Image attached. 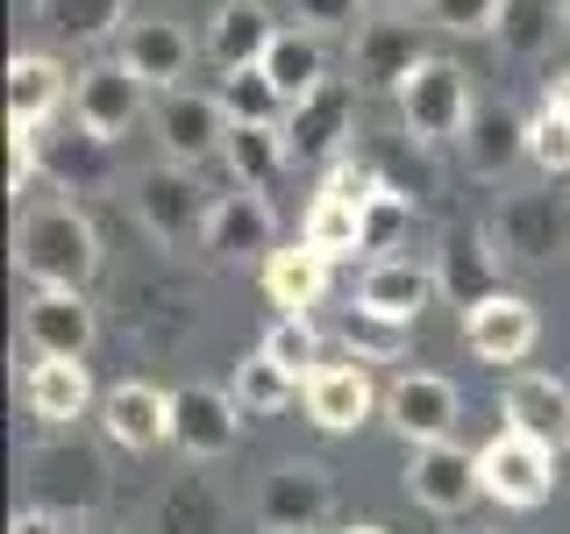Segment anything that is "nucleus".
I'll list each match as a JSON object with an SVG mask.
<instances>
[{"label":"nucleus","mask_w":570,"mask_h":534,"mask_svg":"<svg viewBox=\"0 0 570 534\" xmlns=\"http://www.w3.org/2000/svg\"><path fill=\"white\" fill-rule=\"evenodd\" d=\"M299 399H307V421L321 435H356V427L371 421V406H379V385H371V370L356 364V356H328Z\"/></svg>","instance_id":"nucleus-14"},{"label":"nucleus","mask_w":570,"mask_h":534,"mask_svg":"<svg viewBox=\"0 0 570 534\" xmlns=\"http://www.w3.org/2000/svg\"><path fill=\"white\" fill-rule=\"evenodd\" d=\"M534 335H542V314L521 293H492L485 307L463 314V343H471V356H485V364H521L534 349Z\"/></svg>","instance_id":"nucleus-20"},{"label":"nucleus","mask_w":570,"mask_h":534,"mask_svg":"<svg viewBox=\"0 0 570 534\" xmlns=\"http://www.w3.org/2000/svg\"><path fill=\"white\" fill-rule=\"evenodd\" d=\"M121 65H129L142 86H157V93H178V86H186V65H193V36L178 22H165V14H136V22L121 29Z\"/></svg>","instance_id":"nucleus-21"},{"label":"nucleus","mask_w":570,"mask_h":534,"mask_svg":"<svg viewBox=\"0 0 570 534\" xmlns=\"http://www.w3.org/2000/svg\"><path fill=\"white\" fill-rule=\"evenodd\" d=\"M557 29H570V8L563 0H507V22H499V43L513 58H542L557 43Z\"/></svg>","instance_id":"nucleus-36"},{"label":"nucleus","mask_w":570,"mask_h":534,"mask_svg":"<svg viewBox=\"0 0 570 534\" xmlns=\"http://www.w3.org/2000/svg\"><path fill=\"white\" fill-rule=\"evenodd\" d=\"M406 492H414V506L428 513H463L478 492H485V477H478V456L456 449V442H428V449L406 456Z\"/></svg>","instance_id":"nucleus-16"},{"label":"nucleus","mask_w":570,"mask_h":534,"mask_svg":"<svg viewBox=\"0 0 570 534\" xmlns=\"http://www.w3.org/2000/svg\"><path fill=\"white\" fill-rule=\"evenodd\" d=\"M335 513V477L321 463H278L257 485V527L264 534H314Z\"/></svg>","instance_id":"nucleus-6"},{"label":"nucleus","mask_w":570,"mask_h":534,"mask_svg":"<svg viewBox=\"0 0 570 534\" xmlns=\"http://www.w3.org/2000/svg\"><path fill=\"white\" fill-rule=\"evenodd\" d=\"M507 0H428V29L442 36H499Z\"/></svg>","instance_id":"nucleus-39"},{"label":"nucleus","mask_w":570,"mask_h":534,"mask_svg":"<svg viewBox=\"0 0 570 534\" xmlns=\"http://www.w3.org/2000/svg\"><path fill=\"white\" fill-rule=\"evenodd\" d=\"M335 534H385V527H371V521H350V527H335Z\"/></svg>","instance_id":"nucleus-47"},{"label":"nucleus","mask_w":570,"mask_h":534,"mask_svg":"<svg viewBox=\"0 0 570 534\" xmlns=\"http://www.w3.org/2000/svg\"><path fill=\"white\" fill-rule=\"evenodd\" d=\"M129 200H136V221L150 228V243L165 249V257L207 249V214H214V200L200 192V178H193V165H171V157H165V165L136 171Z\"/></svg>","instance_id":"nucleus-2"},{"label":"nucleus","mask_w":570,"mask_h":534,"mask_svg":"<svg viewBox=\"0 0 570 534\" xmlns=\"http://www.w3.org/2000/svg\"><path fill=\"white\" fill-rule=\"evenodd\" d=\"M100 435L129 456L171 442V392L150 385V378H121L115 392H100Z\"/></svg>","instance_id":"nucleus-15"},{"label":"nucleus","mask_w":570,"mask_h":534,"mask_svg":"<svg viewBox=\"0 0 570 534\" xmlns=\"http://www.w3.org/2000/svg\"><path fill=\"white\" fill-rule=\"evenodd\" d=\"M222 521H228L222 492L193 471H178L171 485L157 492V534H222Z\"/></svg>","instance_id":"nucleus-32"},{"label":"nucleus","mask_w":570,"mask_h":534,"mask_svg":"<svg viewBox=\"0 0 570 534\" xmlns=\"http://www.w3.org/2000/svg\"><path fill=\"white\" fill-rule=\"evenodd\" d=\"M414 65H428V43L406 14H364L356 22V36H350V79L356 86H392L400 93V79Z\"/></svg>","instance_id":"nucleus-12"},{"label":"nucleus","mask_w":570,"mask_h":534,"mask_svg":"<svg viewBox=\"0 0 570 534\" xmlns=\"http://www.w3.org/2000/svg\"><path fill=\"white\" fill-rule=\"evenodd\" d=\"M228 392H236V406H243L249 421H264V414H285V406H293V399H299L307 385H299V378H293L285 364H272L264 349H249L243 364L228 370Z\"/></svg>","instance_id":"nucleus-34"},{"label":"nucleus","mask_w":570,"mask_h":534,"mask_svg":"<svg viewBox=\"0 0 570 534\" xmlns=\"http://www.w3.org/2000/svg\"><path fill=\"white\" fill-rule=\"evenodd\" d=\"M79 534H129V527H115V521H79Z\"/></svg>","instance_id":"nucleus-46"},{"label":"nucleus","mask_w":570,"mask_h":534,"mask_svg":"<svg viewBox=\"0 0 570 534\" xmlns=\"http://www.w3.org/2000/svg\"><path fill=\"white\" fill-rule=\"evenodd\" d=\"M492 243L499 257H521V264H542L557 257V249H570V200L563 192H507L492 214Z\"/></svg>","instance_id":"nucleus-7"},{"label":"nucleus","mask_w":570,"mask_h":534,"mask_svg":"<svg viewBox=\"0 0 570 534\" xmlns=\"http://www.w3.org/2000/svg\"><path fill=\"white\" fill-rule=\"evenodd\" d=\"M243 406H236V392L228 385H178L171 392V442L186 449L193 463H214V456H228L243 442Z\"/></svg>","instance_id":"nucleus-8"},{"label":"nucleus","mask_w":570,"mask_h":534,"mask_svg":"<svg viewBox=\"0 0 570 534\" xmlns=\"http://www.w3.org/2000/svg\"><path fill=\"white\" fill-rule=\"evenodd\" d=\"M463 157H471L478 178H507L528 157V115L507 100H485L471 115V129H463Z\"/></svg>","instance_id":"nucleus-26"},{"label":"nucleus","mask_w":570,"mask_h":534,"mask_svg":"<svg viewBox=\"0 0 570 534\" xmlns=\"http://www.w3.org/2000/svg\"><path fill=\"white\" fill-rule=\"evenodd\" d=\"M371 8H379V14H414L421 8L428 14V0H371Z\"/></svg>","instance_id":"nucleus-45"},{"label":"nucleus","mask_w":570,"mask_h":534,"mask_svg":"<svg viewBox=\"0 0 570 534\" xmlns=\"http://www.w3.org/2000/svg\"><path fill=\"white\" fill-rule=\"evenodd\" d=\"M264 356H272V364H285V370H293V378L299 385H307L314 378V370L321 364H328V356H321V328H314V320L307 314H278L272 320V335H264V343H257Z\"/></svg>","instance_id":"nucleus-38"},{"label":"nucleus","mask_w":570,"mask_h":534,"mask_svg":"<svg viewBox=\"0 0 570 534\" xmlns=\"http://www.w3.org/2000/svg\"><path fill=\"white\" fill-rule=\"evenodd\" d=\"M321 43H328V36H314V29L293 22V29H278L272 50H264V71H272V86L285 100H307L314 86H328V50H321Z\"/></svg>","instance_id":"nucleus-30"},{"label":"nucleus","mask_w":570,"mask_h":534,"mask_svg":"<svg viewBox=\"0 0 570 534\" xmlns=\"http://www.w3.org/2000/svg\"><path fill=\"white\" fill-rule=\"evenodd\" d=\"M58 107H65V65L58 58H43V50L8 58V121H22V129H50Z\"/></svg>","instance_id":"nucleus-27"},{"label":"nucleus","mask_w":570,"mask_h":534,"mask_svg":"<svg viewBox=\"0 0 570 534\" xmlns=\"http://www.w3.org/2000/svg\"><path fill=\"white\" fill-rule=\"evenodd\" d=\"M392 349H400V328H385V320H371V314L350 320V356H356V364H371V356H392Z\"/></svg>","instance_id":"nucleus-42"},{"label":"nucleus","mask_w":570,"mask_h":534,"mask_svg":"<svg viewBox=\"0 0 570 534\" xmlns=\"http://www.w3.org/2000/svg\"><path fill=\"white\" fill-rule=\"evenodd\" d=\"M36 22L43 36H58V43H107V36H121L136 22L129 0H36Z\"/></svg>","instance_id":"nucleus-29"},{"label":"nucleus","mask_w":570,"mask_h":534,"mask_svg":"<svg viewBox=\"0 0 570 534\" xmlns=\"http://www.w3.org/2000/svg\"><path fill=\"white\" fill-rule=\"evenodd\" d=\"M542 107H557V115H570V65L557 71V79H549V100Z\"/></svg>","instance_id":"nucleus-44"},{"label":"nucleus","mask_w":570,"mask_h":534,"mask_svg":"<svg viewBox=\"0 0 570 534\" xmlns=\"http://www.w3.org/2000/svg\"><path fill=\"white\" fill-rule=\"evenodd\" d=\"M456 414H463V392L442 378V370H400V378L385 385V421L400 427L414 449H428V442H450Z\"/></svg>","instance_id":"nucleus-9"},{"label":"nucleus","mask_w":570,"mask_h":534,"mask_svg":"<svg viewBox=\"0 0 570 534\" xmlns=\"http://www.w3.org/2000/svg\"><path fill=\"white\" fill-rule=\"evenodd\" d=\"M328 271H335V264L321 257L314 243L272 249V257H264V293H272V307H285V314H307V307L328 299Z\"/></svg>","instance_id":"nucleus-28"},{"label":"nucleus","mask_w":570,"mask_h":534,"mask_svg":"<svg viewBox=\"0 0 570 534\" xmlns=\"http://www.w3.org/2000/svg\"><path fill=\"white\" fill-rule=\"evenodd\" d=\"M406 236H414V192H400V186H379V200L364 207V257L371 264H385V257H400Z\"/></svg>","instance_id":"nucleus-37"},{"label":"nucleus","mask_w":570,"mask_h":534,"mask_svg":"<svg viewBox=\"0 0 570 534\" xmlns=\"http://www.w3.org/2000/svg\"><path fill=\"white\" fill-rule=\"evenodd\" d=\"M22 335L36 356H79L86 364V349H94V307H86V293H29Z\"/></svg>","instance_id":"nucleus-23"},{"label":"nucleus","mask_w":570,"mask_h":534,"mask_svg":"<svg viewBox=\"0 0 570 534\" xmlns=\"http://www.w3.org/2000/svg\"><path fill=\"white\" fill-rule=\"evenodd\" d=\"M478 100H471V71L450 58H428L400 79V121L414 142H463Z\"/></svg>","instance_id":"nucleus-3"},{"label":"nucleus","mask_w":570,"mask_h":534,"mask_svg":"<svg viewBox=\"0 0 570 534\" xmlns=\"http://www.w3.org/2000/svg\"><path fill=\"white\" fill-rule=\"evenodd\" d=\"M43 136V186H71V192H94V186H107V142L100 136H50V129H36Z\"/></svg>","instance_id":"nucleus-33"},{"label":"nucleus","mask_w":570,"mask_h":534,"mask_svg":"<svg viewBox=\"0 0 570 534\" xmlns=\"http://www.w3.org/2000/svg\"><path fill=\"white\" fill-rule=\"evenodd\" d=\"M293 22L314 29V36H356L364 0H293Z\"/></svg>","instance_id":"nucleus-41"},{"label":"nucleus","mask_w":570,"mask_h":534,"mask_svg":"<svg viewBox=\"0 0 570 534\" xmlns=\"http://www.w3.org/2000/svg\"><path fill=\"white\" fill-rule=\"evenodd\" d=\"M507 427L534 435L542 449H570V378H549V370H521L499 399Z\"/></svg>","instance_id":"nucleus-22"},{"label":"nucleus","mask_w":570,"mask_h":534,"mask_svg":"<svg viewBox=\"0 0 570 534\" xmlns=\"http://www.w3.org/2000/svg\"><path fill=\"white\" fill-rule=\"evenodd\" d=\"M499 243H492V228H450L435 249V285H442V299L450 307H485V299L499 293Z\"/></svg>","instance_id":"nucleus-19"},{"label":"nucleus","mask_w":570,"mask_h":534,"mask_svg":"<svg viewBox=\"0 0 570 534\" xmlns=\"http://www.w3.org/2000/svg\"><path fill=\"white\" fill-rule=\"evenodd\" d=\"M356 93H364L356 79H328V86H314L307 100L285 107V121H278L285 157H293V165H335V157H350Z\"/></svg>","instance_id":"nucleus-4"},{"label":"nucleus","mask_w":570,"mask_h":534,"mask_svg":"<svg viewBox=\"0 0 570 534\" xmlns=\"http://www.w3.org/2000/svg\"><path fill=\"white\" fill-rule=\"evenodd\" d=\"M278 43V22L264 0H222L207 14V58L222 71H243V65H264V50Z\"/></svg>","instance_id":"nucleus-24"},{"label":"nucleus","mask_w":570,"mask_h":534,"mask_svg":"<svg viewBox=\"0 0 570 534\" xmlns=\"http://www.w3.org/2000/svg\"><path fill=\"white\" fill-rule=\"evenodd\" d=\"M22 406L36 421L65 427V421H79L86 406H94V378H86L79 356H36L29 378H22Z\"/></svg>","instance_id":"nucleus-25"},{"label":"nucleus","mask_w":570,"mask_h":534,"mask_svg":"<svg viewBox=\"0 0 570 534\" xmlns=\"http://www.w3.org/2000/svg\"><path fill=\"white\" fill-rule=\"evenodd\" d=\"M142 93H150V86H142L121 58L115 65H86L79 79H71V121H79L86 136L115 142V136H129V121L142 115Z\"/></svg>","instance_id":"nucleus-11"},{"label":"nucleus","mask_w":570,"mask_h":534,"mask_svg":"<svg viewBox=\"0 0 570 534\" xmlns=\"http://www.w3.org/2000/svg\"><path fill=\"white\" fill-rule=\"evenodd\" d=\"M471 534H492V527H471Z\"/></svg>","instance_id":"nucleus-48"},{"label":"nucleus","mask_w":570,"mask_h":534,"mask_svg":"<svg viewBox=\"0 0 570 534\" xmlns=\"http://www.w3.org/2000/svg\"><path fill=\"white\" fill-rule=\"evenodd\" d=\"M236 121L222 115V100L214 93H165L157 100V136H165V157L171 165H207V157H222V142Z\"/></svg>","instance_id":"nucleus-17"},{"label":"nucleus","mask_w":570,"mask_h":534,"mask_svg":"<svg viewBox=\"0 0 570 534\" xmlns=\"http://www.w3.org/2000/svg\"><path fill=\"white\" fill-rule=\"evenodd\" d=\"M8 534H71V527H65V513H50V506H22Z\"/></svg>","instance_id":"nucleus-43"},{"label":"nucleus","mask_w":570,"mask_h":534,"mask_svg":"<svg viewBox=\"0 0 570 534\" xmlns=\"http://www.w3.org/2000/svg\"><path fill=\"white\" fill-rule=\"evenodd\" d=\"M214 100H222V115L236 121V129H278L285 107H293V100L272 86V71H264V65L222 71V79H214Z\"/></svg>","instance_id":"nucleus-31"},{"label":"nucleus","mask_w":570,"mask_h":534,"mask_svg":"<svg viewBox=\"0 0 570 534\" xmlns=\"http://www.w3.org/2000/svg\"><path fill=\"white\" fill-rule=\"evenodd\" d=\"M222 165H228V178H236V186L272 192V186H278V171L293 165V157H285V136H278V129H228Z\"/></svg>","instance_id":"nucleus-35"},{"label":"nucleus","mask_w":570,"mask_h":534,"mask_svg":"<svg viewBox=\"0 0 570 534\" xmlns=\"http://www.w3.org/2000/svg\"><path fill=\"white\" fill-rule=\"evenodd\" d=\"M528 165L549 178H570V115H557V107L528 115Z\"/></svg>","instance_id":"nucleus-40"},{"label":"nucleus","mask_w":570,"mask_h":534,"mask_svg":"<svg viewBox=\"0 0 570 534\" xmlns=\"http://www.w3.org/2000/svg\"><path fill=\"white\" fill-rule=\"evenodd\" d=\"M29 485H36V506H50V513L79 506L86 513L100 498L107 471L86 442H43V449H29Z\"/></svg>","instance_id":"nucleus-18"},{"label":"nucleus","mask_w":570,"mask_h":534,"mask_svg":"<svg viewBox=\"0 0 570 534\" xmlns=\"http://www.w3.org/2000/svg\"><path fill=\"white\" fill-rule=\"evenodd\" d=\"M14 271L36 293H86V278L100 271V236L71 200H29L14 221Z\"/></svg>","instance_id":"nucleus-1"},{"label":"nucleus","mask_w":570,"mask_h":534,"mask_svg":"<svg viewBox=\"0 0 570 534\" xmlns=\"http://www.w3.org/2000/svg\"><path fill=\"white\" fill-rule=\"evenodd\" d=\"M478 477H485V498L528 513V506H542V498L557 492V449H542L534 435L507 427V435H492L485 449H478Z\"/></svg>","instance_id":"nucleus-5"},{"label":"nucleus","mask_w":570,"mask_h":534,"mask_svg":"<svg viewBox=\"0 0 570 534\" xmlns=\"http://www.w3.org/2000/svg\"><path fill=\"white\" fill-rule=\"evenodd\" d=\"M278 249V214L264 192H214V214H207V257L222 264H249V257H272Z\"/></svg>","instance_id":"nucleus-13"},{"label":"nucleus","mask_w":570,"mask_h":534,"mask_svg":"<svg viewBox=\"0 0 570 534\" xmlns=\"http://www.w3.org/2000/svg\"><path fill=\"white\" fill-rule=\"evenodd\" d=\"M563 8H570V0H563Z\"/></svg>","instance_id":"nucleus-49"},{"label":"nucleus","mask_w":570,"mask_h":534,"mask_svg":"<svg viewBox=\"0 0 570 534\" xmlns=\"http://www.w3.org/2000/svg\"><path fill=\"white\" fill-rule=\"evenodd\" d=\"M442 299L435 285V264H414V257H385L356 278V314L385 320V328H414V320Z\"/></svg>","instance_id":"nucleus-10"}]
</instances>
